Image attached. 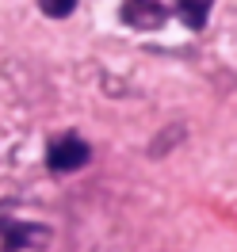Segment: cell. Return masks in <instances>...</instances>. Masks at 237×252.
Segmentation results:
<instances>
[{"instance_id":"6da1fadb","label":"cell","mask_w":237,"mask_h":252,"mask_svg":"<svg viewBox=\"0 0 237 252\" xmlns=\"http://www.w3.org/2000/svg\"><path fill=\"white\" fill-rule=\"evenodd\" d=\"M88 157H92L88 142H80L77 134H65V138H54V142H50L46 168L50 172H77V168L88 164Z\"/></svg>"},{"instance_id":"7a4b0ae2","label":"cell","mask_w":237,"mask_h":252,"mask_svg":"<svg viewBox=\"0 0 237 252\" xmlns=\"http://www.w3.org/2000/svg\"><path fill=\"white\" fill-rule=\"evenodd\" d=\"M50 229L46 225H31V221H19V218H0V245L4 252H23L38 245V241H46Z\"/></svg>"},{"instance_id":"3957f363","label":"cell","mask_w":237,"mask_h":252,"mask_svg":"<svg viewBox=\"0 0 237 252\" xmlns=\"http://www.w3.org/2000/svg\"><path fill=\"white\" fill-rule=\"evenodd\" d=\"M165 4H157V0H127L123 4V19H127L130 27H142V31H153V27H161L165 23Z\"/></svg>"},{"instance_id":"277c9868","label":"cell","mask_w":237,"mask_h":252,"mask_svg":"<svg viewBox=\"0 0 237 252\" xmlns=\"http://www.w3.org/2000/svg\"><path fill=\"white\" fill-rule=\"evenodd\" d=\"M172 4H176V16L184 19L191 31H203L206 19H210V4L214 0H172Z\"/></svg>"},{"instance_id":"5b68a950","label":"cell","mask_w":237,"mask_h":252,"mask_svg":"<svg viewBox=\"0 0 237 252\" xmlns=\"http://www.w3.org/2000/svg\"><path fill=\"white\" fill-rule=\"evenodd\" d=\"M38 8H42V16H50V19H65V16H73L77 0H38Z\"/></svg>"}]
</instances>
